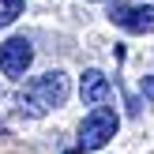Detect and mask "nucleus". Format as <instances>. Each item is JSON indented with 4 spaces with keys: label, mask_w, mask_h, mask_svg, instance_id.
<instances>
[{
    "label": "nucleus",
    "mask_w": 154,
    "mask_h": 154,
    "mask_svg": "<svg viewBox=\"0 0 154 154\" xmlns=\"http://www.w3.org/2000/svg\"><path fill=\"white\" fill-rule=\"evenodd\" d=\"M143 94L154 102V75H147V79H143Z\"/></svg>",
    "instance_id": "nucleus-7"
},
{
    "label": "nucleus",
    "mask_w": 154,
    "mask_h": 154,
    "mask_svg": "<svg viewBox=\"0 0 154 154\" xmlns=\"http://www.w3.org/2000/svg\"><path fill=\"white\" fill-rule=\"evenodd\" d=\"M23 15V0H0V26H11Z\"/></svg>",
    "instance_id": "nucleus-6"
},
{
    "label": "nucleus",
    "mask_w": 154,
    "mask_h": 154,
    "mask_svg": "<svg viewBox=\"0 0 154 154\" xmlns=\"http://www.w3.org/2000/svg\"><path fill=\"white\" fill-rule=\"evenodd\" d=\"M79 94H83V102L94 105V109H109V102H113V83L105 79L98 68H90V72H83V79H79Z\"/></svg>",
    "instance_id": "nucleus-5"
},
{
    "label": "nucleus",
    "mask_w": 154,
    "mask_h": 154,
    "mask_svg": "<svg viewBox=\"0 0 154 154\" xmlns=\"http://www.w3.org/2000/svg\"><path fill=\"white\" fill-rule=\"evenodd\" d=\"M117 128H120V120H117L113 109H90L87 117H83V124H79V150L105 147V143L117 135Z\"/></svg>",
    "instance_id": "nucleus-2"
},
{
    "label": "nucleus",
    "mask_w": 154,
    "mask_h": 154,
    "mask_svg": "<svg viewBox=\"0 0 154 154\" xmlns=\"http://www.w3.org/2000/svg\"><path fill=\"white\" fill-rule=\"evenodd\" d=\"M109 19L132 34H154V4H120L117 0L109 8Z\"/></svg>",
    "instance_id": "nucleus-3"
},
{
    "label": "nucleus",
    "mask_w": 154,
    "mask_h": 154,
    "mask_svg": "<svg viewBox=\"0 0 154 154\" xmlns=\"http://www.w3.org/2000/svg\"><path fill=\"white\" fill-rule=\"evenodd\" d=\"M68 90H72V87H68V75H64V72L34 75V79L19 90V109L26 113V117H42V113H49V109H57V105H64Z\"/></svg>",
    "instance_id": "nucleus-1"
},
{
    "label": "nucleus",
    "mask_w": 154,
    "mask_h": 154,
    "mask_svg": "<svg viewBox=\"0 0 154 154\" xmlns=\"http://www.w3.org/2000/svg\"><path fill=\"white\" fill-rule=\"evenodd\" d=\"M30 60H34V49H30L26 38H8L4 45H0V72L8 75V79H23L30 68Z\"/></svg>",
    "instance_id": "nucleus-4"
},
{
    "label": "nucleus",
    "mask_w": 154,
    "mask_h": 154,
    "mask_svg": "<svg viewBox=\"0 0 154 154\" xmlns=\"http://www.w3.org/2000/svg\"><path fill=\"white\" fill-rule=\"evenodd\" d=\"M72 154H75V150H72Z\"/></svg>",
    "instance_id": "nucleus-8"
}]
</instances>
